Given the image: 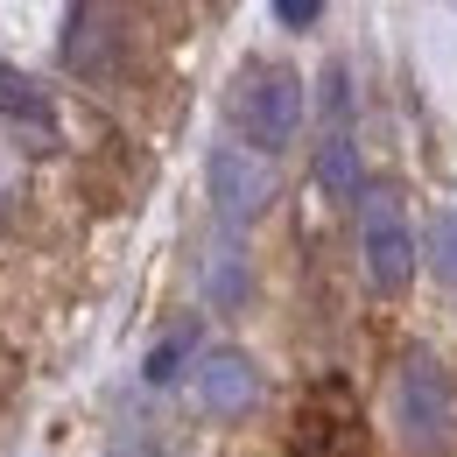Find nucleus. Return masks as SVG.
<instances>
[{"mask_svg":"<svg viewBox=\"0 0 457 457\" xmlns=\"http://www.w3.org/2000/svg\"><path fill=\"white\" fill-rule=\"evenodd\" d=\"M232 127L268 155V148H288L295 127H303V78L295 71H246L232 85Z\"/></svg>","mask_w":457,"mask_h":457,"instance_id":"f257e3e1","label":"nucleus"},{"mask_svg":"<svg viewBox=\"0 0 457 457\" xmlns=\"http://www.w3.org/2000/svg\"><path fill=\"white\" fill-rule=\"evenodd\" d=\"M401 436H408V451H422V457H444L451 451V422H457V401H451V380H444V366L436 359H408L401 366Z\"/></svg>","mask_w":457,"mask_h":457,"instance_id":"f03ea898","label":"nucleus"},{"mask_svg":"<svg viewBox=\"0 0 457 457\" xmlns=\"http://www.w3.org/2000/svg\"><path fill=\"white\" fill-rule=\"evenodd\" d=\"M204 190H212V204H219L226 226H253L275 204V170H268V155H253L239 141H219L204 155Z\"/></svg>","mask_w":457,"mask_h":457,"instance_id":"7ed1b4c3","label":"nucleus"},{"mask_svg":"<svg viewBox=\"0 0 457 457\" xmlns=\"http://www.w3.org/2000/svg\"><path fill=\"white\" fill-rule=\"evenodd\" d=\"M359 253H366L373 288H387V295L408 288V275H415V232L401 219L395 190H366V197H359Z\"/></svg>","mask_w":457,"mask_h":457,"instance_id":"20e7f679","label":"nucleus"},{"mask_svg":"<svg viewBox=\"0 0 457 457\" xmlns=\"http://www.w3.org/2000/svg\"><path fill=\"white\" fill-rule=\"evenodd\" d=\"M190 387H197V401H204L212 415H246V408L261 401V373H253L246 352H204V359L190 366Z\"/></svg>","mask_w":457,"mask_h":457,"instance_id":"39448f33","label":"nucleus"},{"mask_svg":"<svg viewBox=\"0 0 457 457\" xmlns=\"http://www.w3.org/2000/svg\"><path fill=\"white\" fill-rule=\"evenodd\" d=\"M63 63L78 78H99L113 63V14L106 7H71L63 14Z\"/></svg>","mask_w":457,"mask_h":457,"instance_id":"423d86ee","label":"nucleus"},{"mask_svg":"<svg viewBox=\"0 0 457 457\" xmlns=\"http://www.w3.org/2000/svg\"><path fill=\"white\" fill-rule=\"evenodd\" d=\"M317 190L338 197V204H359V197H366V190H359V141H352V134H331V141L317 148Z\"/></svg>","mask_w":457,"mask_h":457,"instance_id":"0eeeda50","label":"nucleus"},{"mask_svg":"<svg viewBox=\"0 0 457 457\" xmlns=\"http://www.w3.org/2000/svg\"><path fill=\"white\" fill-rule=\"evenodd\" d=\"M0 120H29L36 134H50V99H43V85H36L29 71H14L7 57H0Z\"/></svg>","mask_w":457,"mask_h":457,"instance_id":"6e6552de","label":"nucleus"},{"mask_svg":"<svg viewBox=\"0 0 457 457\" xmlns=\"http://www.w3.org/2000/svg\"><path fill=\"white\" fill-rule=\"evenodd\" d=\"M190 352H197V324H183V331H170V338H162L155 352H148V366H141V373H148L155 387H170V380H176V366H183Z\"/></svg>","mask_w":457,"mask_h":457,"instance_id":"1a4fd4ad","label":"nucleus"},{"mask_svg":"<svg viewBox=\"0 0 457 457\" xmlns=\"http://www.w3.org/2000/svg\"><path fill=\"white\" fill-rule=\"evenodd\" d=\"M204 295H212V303H239V295H246V261H239V253H212V261H204Z\"/></svg>","mask_w":457,"mask_h":457,"instance_id":"9d476101","label":"nucleus"},{"mask_svg":"<svg viewBox=\"0 0 457 457\" xmlns=\"http://www.w3.org/2000/svg\"><path fill=\"white\" fill-rule=\"evenodd\" d=\"M429 268L457 282V212H436V219H429Z\"/></svg>","mask_w":457,"mask_h":457,"instance_id":"9b49d317","label":"nucleus"},{"mask_svg":"<svg viewBox=\"0 0 457 457\" xmlns=\"http://www.w3.org/2000/svg\"><path fill=\"white\" fill-rule=\"evenodd\" d=\"M317 14H324L317 0H282V7H275V21H282V29H310Z\"/></svg>","mask_w":457,"mask_h":457,"instance_id":"f8f14e48","label":"nucleus"},{"mask_svg":"<svg viewBox=\"0 0 457 457\" xmlns=\"http://www.w3.org/2000/svg\"><path fill=\"white\" fill-rule=\"evenodd\" d=\"M345 106H352V92H345V71L331 63V71H324V113H338V120H345Z\"/></svg>","mask_w":457,"mask_h":457,"instance_id":"ddd939ff","label":"nucleus"}]
</instances>
